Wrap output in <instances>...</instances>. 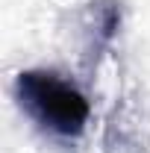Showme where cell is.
Instances as JSON below:
<instances>
[{"mask_svg":"<svg viewBox=\"0 0 150 153\" xmlns=\"http://www.w3.org/2000/svg\"><path fill=\"white\" fill-rule=\"evenodd\" d=\"M15 91L21 106L56 135H79L88 124L91 109L82 91L50 71H24Z\"/></svg>","mask_w":150,"mask_h":153,"instance_id":"obj_1","label":"cell"}]
</instances>
